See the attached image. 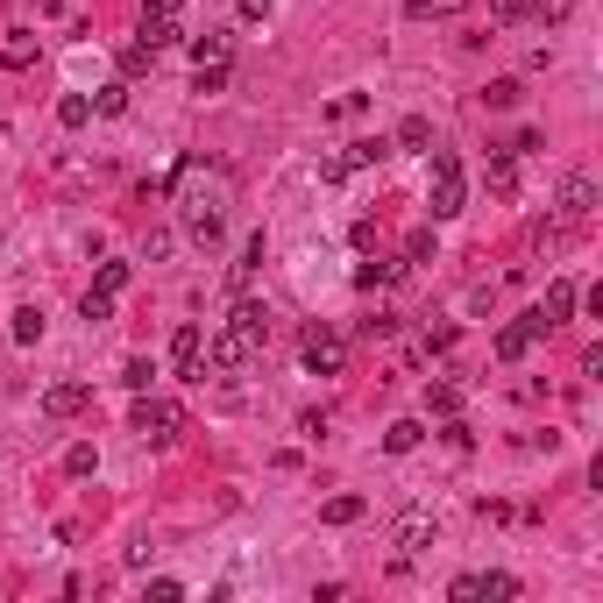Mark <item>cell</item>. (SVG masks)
<instances>
[{
    "label": "cell",
    "mask_w": 603,
    "mask_h": 603,
    "mask_svg": "<svg viewBox=\"0 0 603 603\" xmlns=\"http://www.w3.org/2000/svg\"><path fill=\"white\" fill-rule=\"evenodd\" d=\"M462 206H469L462 157H455V149H440V157H433V178H426V213H433V220H455Z\"/></svg>",
    "instance_id": "6da1fadb"
},
{
    "label": "cell",
    "mask_w": 603,
    "mask_h": 603,
    "mask_svg": "<svg viewBox=\"0 0 603 603\" xmlns=\"http://www.w3.org/2000/svg\"><path fill=\"white\" fill-rule=\"evenodd\" d=\"M128 426H135L142 440H157V447H171V440L185 433V412H178L171 398H149V391H135V412H128Z\"/></svg>",
    "instance_id": "7a4b0ae2"
},
{
    "label": "cell",
    "mask_w": 603,
    "mask_h": 603,
    "mask_svg": "<svg viewBox=\"0 0 603 603\" xmlns=\"http://www.w3.org/2000/svg\"><path fill=\"white\" fill-rule=\"evenodd\" d=\"M575 306H582V291H575L568 277H554V284H547V298H540L533 313H525V327H533V341H547L554 327H568V320H575Z\"/></svg>",
    "instance_id": "3957f363"
},
{
    "label": "cell",
    "mask_w": 603,
    "mask_h": 603,
    "mask_svg": "<svg viewBox=\"0 0 603 603\" xmlns=\"http://www.w3.org/2000/svg\"><path fill=\"white\" fill-rule=\"evenodd\" d=\"M447 596H455V603H511V596H518V575H504V568H490V575H455V582H447Z\"/></svg>",
    "instance_id": "277c9868"
},
{
    "label": "cell",
    "mask_w": 603,
    "mask_h": 603,
    "mask_svg": "<svg viewBox=\"0 0 603 603\" xmlns=\"http://www.w3.org/2000/svg\"><path fill=\"white\" fill-rule=\"evenodd\" d=\"M149 50H164V43H185V15H178V0H142V36Z\"/></svg>",
    "instance_id": "5b68a950"
},
{
    "label": "cell",
    "mask_w": 603,
    "mask_h": 603,
    "mask_svg": "<svg viewBox=\"0 0 603 603\" xmlns=\"http://www.w3.org/2000/svg\"><path fill=\"white\" fill-rule=\"evenodd\" d=\"M199 355H206V327H199V320H185V327L171 334V369L185 376V384H199V376H206V362H199Z\"/></svg>",
    "instance_id": "8992f818"
},
{
    "label": "cell",
    "mask_w": 603,
    "mask_h": 603,
    "mask_svg": "<svg viewBox=\"0 0 603 603\" xmlns=\"http://www.w3.org/2000/svg\"><path fill=\"white\" fill-rule=\"evenodd\" d=\"M433 533H440V518H433L426 504H412V511H398V525H391V540H398V554H426V547H433Z\"/></svg>",
    "instance_id": "52a82bcc"
},
{
    "label": "cell",
    "mask_w": 603,
    "mask_h": 603,
    "mask_svg": "<svg viewBox=\"0 0 603 603\" xmlns=\"http://www.w3.org/2000/svg\"><path fill=\"white\" fill-rule=\"evenodd\" d=\"M306 369H313V376H341V369H348V341L327 334V327H313V334H306Z\"/></svg>",
    "instance_id": "ba28073f"
},
{
    "label": "cell",
    "mask_w": 603,
    "mask_h": 603,
    "mask_svg": "<svg viewBox=\"0 0 603 603\" xmlns=\"http://www.w3.org/2000/svg\"><path fill=\"white\" fill-rule=\"evenodd\" d=\"M206 362H213V369H249V362H256V341L235 334V327H220V334L206 341Z\"/></svg>",
    "instance_id": "9c48e42d"
},
{
    "label": "cell",
    "mask_w": 603,
    "mask_h": 603,
    "mask_svg": "<svg viewBox=\"0 0 603 603\" xmlns=\"http://www.w3.org/2000/svg\"><path fill=\"white\" fill-rule=\"evenodd\" d=\"M596 213V178L589 171H568L561 178V220H589Z\"/></svg>",
    "instance_id": "30bf717a"
},
{
    "label": "cell",
    "mask_w": 603,
    "mask_h": 603,
    "mask_svg": "<svg viewBox=\"0 0 603 603\" xmlns=\"http://www.w3.org/2000/svg\"><path fill=\"white\" fill-rule=\"evenodd\" d=\"M86 405H93V384H50V391H43V412H50V419H79Z\"/></svg>",
    "instance_id": "8fae6325"
},
{
    "label": "cell",
    "mask_w": 603,
    "mask_h": 603,
    "mask_svg": "<svg viewBox=\"0 0 603 603\" xmlns=\"http://www.w3.org/2000/svg\"><path fill=\"white\" fill-rule=\"evenodd\" d=\"M43 57V36L36 29H8V43H0V64H8V71H29Z\"/></svg>",
    "instance_id": "7c38bea8"
},
{
    "label": "cell",
    "mask_w": 603,
    "mask_h": 603,
    "mask_svg": "<svg viewBox=\"0 0 603 603\" xmlns=\"http://www.w3.org/2000/svg\"><path fill=\"white\" fill-rule=\"evenodd\" d=\"M228 327H235V334H249V341L263 348V341H270V306H263V298H242V306H235V320H228Z\"/></svg>",
    "instance_id": "4fadbf2b"
},
{
    "label": "cell",
    "mask_w": 603,
    "mask_h": 603,
    "mask_svg": "<svg viewBox=\"0 0 603 603\" xmlns=\"http://www.w3.org/2000/svg\"><path fill=\"white\" fill-rule=\"evenodd\" d=\"M426 412L433 419H455L462 412V384H455V376H433V384H426Z\"/></svg>",
    "instance_id": "5bb4252c"
},
{
    "label": "cell",
    "mask_w": 603,
    "mask_h": 603,
    "mask_svg": "<svg viewBox=\"0 0 603 603\" xmlns=\"http://www.w3.org/2000/svg\"><path fill=\"white\" fill-rule=\"evenodd\" d=\"M490 348H497V362H525V355H533V327H525V320L518 327H497Z\"/></svg>",
    "instance_id": "9a60e30c"
},
{
    "label": "cell",
    "mask_w": 603,
    "mask_h": 603,
    "mask_svg": "<svg viewBox=\"0 0 603 603\" xmlns=\"http://www.w3.org/2000/svg\"><path fill=\"white\" fill-rule=\"evenodd\" d=\"M483 185H490L497 199H511V192H518V164H511V149H497V157L483 164Z\"/></svg>",
    "instance_id": "2e32d148"
},
{
    "label": "cell",
    "mask_w": 603,
    "mask_h": 603,
    "mask_svg": "<svg viewBox=\"0 0 603 603\" xmlns=\"http://www.w3.org/2000/svg\"><path fill=\"white\" fill-rule=\"evenodd\" d=\"M405 15L412 22H455V15H469V0H405Z\"/></svg>",
    "instance_id": "e0dca14e"
},
{
    "label": "cell",
    "mask_w": 603,
    "mask_h": 603,
    "mask_svg": "<svg viewBox=\"0 0 603 603\" xmlns=\"http://www.w3.org/2000/svg\"><path fill=\"white\" fill-rule=\"evenodd\" d=\"M419 440H426V426H419V419H391V426H384V455H412Z\"/></svg>",
    "instance_id": "ac0fdd59"
},
{
    "label": "cell",
    "mask_w": 603,
    "mask_h": 603,
    "mask_svg": "<svg viewBox=\"0 0 603 603\" xmlns=\"http://www.w3.org/2000/svg\"><path fill=\"white\" fill-rule=\"evenodd\" d=\"M362 511H369V497H355V490H341V497H327V504H320V518H327V525H355Z\"/></svg>",
    "instance_id": "d6986e66"
},
{
    "label": "cell",
    "mask_w": 603,
    "mask_h": 603,
    "mask_svg": "<svg viewBox=\"0 0 603 603\" xmlns=\"http://www.w3.org/2000/svg\"><path fill=\"white\" fill-rule=\"evenodd\" d=\"M192 64H213V57H228V29H206V36H185Z\"/></svg>",
    "instance_id": "ffe728a7"
},
{
    "label": "cell",
    "mask_w": 603,
    "mask_h": 603,
    "mask_svg": "<svg viewBox=\"0 0 603 603\" xmlns=\"http://www.w3.org/2000/svg\"><path fill=\"white\" fill-rule=\"evenodd\" d=\"M93 469H100V447L93 440H71L64 447V476H93Z\"/></svg>",
    "instance_id": "44dd1931"
},
{
    "label": "cell",
    "mask_w": 603,
    "mask_h": 603,
    "mask_svg": "<svg viewBox=\"0 0 603 603\" xmlns=\"http://www.w3.org/2000/svg\"><path fill=\"white\" fill-rule=\"evenodd\" d=\"M384 157H391V142H348L341 171H369V164H384Z\"/></svg>",
    "instance_id": "7402d4cb"
},
{
    "label": "cell",
    "mask_w": 603,
    "mask_h": 603,
    "mask_svg": "<svg viewBox=\"0 0 603 603\" xmlns=\"http://www.w3.org/2000/svg\"><path fill=\"white\" fill-rule=\"evenodd\" d=\"M405 263H384V256H376V263H355V291H376V284H391Z\"/></svg>",
    "instance_id": "603a6c76"
},
{
    "label": "cell",
    "mask_w": 603,
    "mask_h": 603,
    "mask_svg": "<svg viewBox=\"0 0 603 603\" xmlns=\"http://www.w3.org/2000/svg\"><path fill=\"white\" fill-rule=\"evenodd\" d=\"M57 121H64V128H86V121H93V100H86V93H64V100H57Z\"/></svg>",
    "instance_id": "cb8c5ba5"
},
{
    "label": "cell",
    "mask_w": 603,
    "mask_h": 603,
    "mask_svg": "<svg viewBox=\"0 0 603 603\" xmlns=\"http://www.w3.org/2000/svg\"><path fill=\"white\" fill-rule=\"evenodd\" d=\"M79 313H86L93 327H107V320H114V291H100V284H93V291L79 298Z\"/></svg>",
    "instance_id": "d4e9b609"
},
{
    "label": "cell",
    "mask_w": 603,
    "mask_h": 603,
    "mask_svg": "<svg viewBox=\"0 0 603 603\" xmlns=\"http://www.w3.org/2000/svg\"><path fill=\"white\" fill-rule=\"evenodd\" d=\"M121 384H128V391H149V384H157V362H149V355H128Z\"/></svg>",
    "instance_id": "484cf974"
},
{
    "label": "cell",
    "mask_w": 603,
    "mask_h": 603,
    "mask_svg": "<svg viewBox=\"0 0 603 603\" xmlns=\"http://www.w3.org/2000/svg\"><path fill=\"white\" fill-rule=\"evenodd\" d=\"M525 15H533V0H490V22L497 29H518Z\"/></svg>",
    "instance_id": "4316f807"
},
{
    "label": "cell",
    "mask_w": 603,
    "mask_h": 603,
    "mask_svg": "<svg viewBox=\"0 0 603 603\" xmlns=\"http://www.w3.org/2000/svg\"><path fill=\"white\" fill-rule=\"evenodd\" d=\"M93 114H128V79L100 86V93H93Z\"/></svg>",
    "instance_id": "83f0119b"
},
{
    "label": "cell",
    "mask_w": 603,
    "mask_h": 603,
    "mask_svg": "<svg viewBox=\"0 0 603 603\" xmlns=\"http://www.w3.org/2000/svg\"><path fill=\"white\" fill-rule=\"evenodd\" d=\"M15 341H22V348L43 341V306H22V313H15Z\"/></svg>",
    "instance_id": "f1b7e54d"
},
{
    "label": "cell",
    "mask_w": 603,
    "mask_h": 603,
    "mask_svg": "<svg viewBox=\"0 0 603 603\" xmlns=\"http://www.w3.org/2000/svg\"><path fill=\"white\" fill-rule=\"evenodd\" d=\"M149 64H157V50H149V43H128V50H121V79H142Z\"/></svg>",
    "instance_id": "f546056e"
},
{
    "label": "cell",
    "mask_w": 603,
    "mask_h": 603,
    "mask_svg": "<svg viewBox=\"0 0 603 603\" xmlns=\"http://www.w3.org/2000/svg\"><path fill=\"white\" fill-rule=\"evenodd\" d=\"M171 249H178V235H171V228H149V235H142V263H164Z\"/></svg>",
    "instance_id": "4dcf8cb0"
},
{
    "label": "cell",
    "mask_w": 603,
    "mask_h": 603,
    "mask_svg": "<svg viewBox=\"0 0 603 603\" xmlns=\"http://www.w3.org/2000/svg\"><path fill=\"white\" fill-rule=\"evenodd\" d=\"M426 142H433V121H426V114H412V121L398 128V149H426Z\"/></svg>",
    "instance_id": "1f68e13d"
},
{
    "label": "cell",
    "mask_w": 603,
    "mask_h": 603,
    "mask_svg": "<svg viewBox=\"0 0 603 603\" xmlns=\"http://www.w3.org/2000/svg\"><path fill=\"white\" fill-rule=\"evenodd\" d=\"M433 249H440L433 228H412V235H405V263H433Z\"/></svg>",
    "instance_id": "d6a6232c"
},
{
    "label": "cell",
    "mask_w": 603,
    "mask_h": 603,
    "mask_svg": "<svg viewBox=\"0 0 603 603\" xmlns=\"http://www.w3.org/2000/svg\"><path fill=\"white\" fill-rule=\"evenodd\" d=\"M256 263H263V235H249V242H242V263H235V291H242V284L256 277Z\"/></svg>",
    "instance_id": "836d02e7"
},
{
    "label": "cell",
    "mask_w": 603,
    "mask_h": 603,
    "mask_svg": "<svg viewBox=\"0 0 603 603\" xmlns=\"http://www.w3.org/2000/svg\"><path fill=\"white\" fill-rule=\"evenodd\" d=\"M568 15H575V0H533V15H525V22H547V29H554V22H568Z\"/></svg>",
    "instance_id": "e575fe53"
},
{
    "label": "cell",
    "mask_w": 603,
    "mask_h": 603,
    "mask_svg": "<svg viewBox=\"0 0 603 603\" xmlns=\"http://www.w3.org/2000/svg\"><path fill=\"white\" fill-rule=\"evenodd\" d=\"M199 93H228V57H213V64H199Z\"/></svg>",
    "instance_id": "d590c367"
},
{
    "label": "cell",
    "mask_w": 603,
    "mask_h": 603,
    "mask_svg": "<svg viewBox=\"0 0 603 603\" xmlns=\"http://www.w3.org/2000/svg\"><path fill=\"white\" fill-rule=\"evenodd\" d=\"M483 107H518V79H490L483 86Z\"/></svg>",
    "instance_id": "8d00e7d4"
},
{
    "label": "cell",
    "mask_w": 603,
    "mask_h": 603,
    "mask_svg": "<svg viewBox=\"0 0 603 603\" xmlns=\"http://www.w3.org/2000/svg\"><path fill=\"white\" fill-rule=\"evenodd\" d=\"M128 277H135V270H128V263H100V277H93V284H100V291H114V298H121V291H128Z\"/></svg>",
    "instance_id": "74e56055"
},
{
    "label": "cell",
    "mask_w": 603,
    "mask_h": 603,
    "mask_svg": "<svg viewBox=\"0 0 603 603\" xmlns=\"http://www.w3.org/2000/svg\"><path fill=\"white\" fill-rule=\"evenodd\" d=\"M362 334H369V341H391V334H398V313H376V320H362Z\"/></svg>",
    "instance_id": "f35d334b"
},
{
    "label": "cell",
    "mask_w": 603,
    "mask_h": 603,
    "mask_svg": "<svg viewBox=\"0 0 603 603\" xmlns=\"http://www.w3.org/2000/svg\"><path fill=\"white\" fill-rule=\"evenodd\" d=\"M178 596H185V582H171V575L149 582V603H178Z\"/></svg>",
    "instance_id": "ab89813d"
},
{
    "label": "cell",
    "mask_w": 603,
    "mask_h": 603,
    "mask_svg": "<svg viewBox=\"0 0 603 603\" xmlns=\"http://www.w3.org/2000/svg\"><path fill=\"white\" fill-rule=\"evenodd\" d=\"M348 242H355V249L369 256V249H376V220H355V228H348Z\"/></svg>",
    "instance_id": "60d3db41"
}]
</instances>
